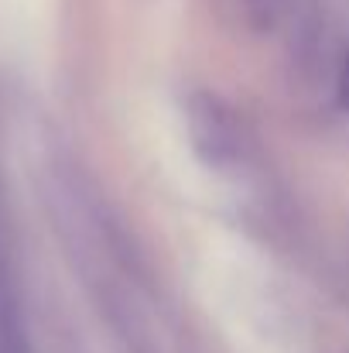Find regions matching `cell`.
Here are the masks:
<instances>
[{
    "instance_id": "obj_1",
    "label": "cell",
    "mask_w": 349,
    "mask_h": 353,
    "mask_svg": "<svg viewBox=\"0 0 349 353\" xmlns=\"http://www.w3.org/2000/svg\"><path fill=\"white\" fill-rule=\"evenodd\" d=\"M189 134L199 158L213 168H230L243 154V137L233 110H226L223 100L209 93H195L189 100Z\"/></svg>"
},
{
    "instance_id": "obj_2",
    "label": "cell",
    "mask_w": 349,
    "mask_h": 353,
    "mask_svg": "<svg viewBox=\"0 0 349 353\" xmlns=\"http://www.w3.org/2000/svg\"><path fill=\"white\" fill-rule=\"evenodd\" d=\"M291 7H295V0H240L243 21H246L253 31H260V34L277 31L281 21H288Z\"/></svg>"
},
{
    "instance_id": "obj_3",
    "label": "cell",
    "mask_w": 349,
    "mask_h": 353,
    "mask_svg": "<svg viewBox=\"0 0 349 353\" xmlns=\"http://www.w3.org/2000/svg\"><path fill=\"white\" fill-rule=\"evenodd\" d=\"M339 103L349 110V55L343 62V69H339Z\"/></svg>"
}]
</instances>
